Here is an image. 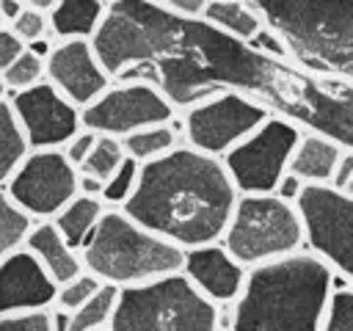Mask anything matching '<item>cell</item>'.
Returning <instances> with one entry per match:
<instances>
[{
    "instance_id": "6da1fadb",
    "label": "cell",
    "mask_w": 353,
    "mask_h": 331,
    "mask_svg": "<svg viewBox=\"0 0 353 331\" xmlns=\"http://www.w3.org/2000/svg\"><path fill=\"white\" fill-rule=\"evenodd\" d=\"M91 41L113 80L154 83L179 113L218 91H240L301 130L353 149V83L268 55L204 17L116 0Z\"/></svg>"
},
{
    "instance_id": "7a4b0ae2",
    "label": "cell",
    "mask_w": 353,
    "mask_h": 331,
    "mask_svg": "<svg viewBox=\"0 0 353 331\" xmlns=\"http://www.w3.org/2000/svg\"><path fill=\"white\" fill-rule=\"evenodd\" d=\"M237 199L240 190L221 157L179 143L141 163L138 185L121 210L188 251L223 240Z\"/></svg>"
},
{
    "instance_id": "3957f363",
    "label": "cell",
    "mask_w": 353,
    "mask_h": 331,
    "mask_svg": "<svg viewBox=\"0 0 353 331\" xmlns=\"http://www.w3.org/2000/svg\"><path fill=\"white\" fill-rule=\"evenodd\" d=\"M334 295V270L314 251L248 268L232 303L229 331H323Z\"/></svg>"
},
{
    "instance_id": "277c9868",
    "label": "cell",
    "mask_w": 353,
    "mask_h": 331,
    "mask_svg": "<svg viewBox=\"0 0 353 331\" xmlns=\"http://www.w3.org/2000/svg\"><path fill=\"white\" fill-rule=\"evenodd\" d=\"M292 63L353 83V0H248Z\"/></svg>"
},
{
    "instance_id": "5b68a950",
    "label": "cell",
    "mask_w": 353,
    "mask_h": 331,
    "mask_svg": "<svg viewBox=\"0 0 353 331\" xmlns=\"http://www.w3.org/2000/svg\"><path fill=\"white\" fill-rule=\"evenodd\" d=\"M85 270L116 287H135L182 270L185 248L146 229L121 207H108L83 245Z\"/></svg>"
},
{
    "instance_id": "8992f818",
    "label": "cell",
    "mask_w": 353,
    "mask_h": 331,
    "mask_svg": "<svg viewBox=\"0 0 353 331\" xmlns=\"http://www.w3.org/2000/svg\"><path fill=\"white\" fill-rule=\"evenodd\" d=\"M108 331H221V306L176 270L121 287Z\"/></svg>"
},
{
    "instance_id": "52a82bcc",
    "label": "cell",
    "mask_w": 353,
    "mask_h": 331,
    "mask_svg": "<svg viewBox=\"0 0 353 331\" xmlns=\"http://www.w3.org/2000/svg\"><path fill=\"white\" fill-rule=\"evenodd\" d=\"M221 243L245 268L301 251L306 234L298 201L281 193H240Z\"/></svg>"
},
{
    "instance_id": "ba28073f",
    "label": "cell",
    "mask_w": 353,
    "mask_h": 331,
    "mask_svg": "<svg viewBox=\"0 0 353 331\" xmlns=\"http://www.w3.org/2000/svg\"><path fill=\"white\" fill-rule=\"evenodd\" d=\"M301 135L303 130L295 121L270 113L245 141L221 157L234 188L240 193H276Z\"/></svg>"
},
{
    "instance_id": "9c48e42d",
    "label": "cell",
    "mask_w": 353,
    "mask_h": 331,
    "mask_svg": "<svg viewBox=\"0 0 353 331\" xmlns=\"http://www.w3.org/2000/svg\"><path fill=\"white\" fill-rule=\"evenodd\" d=\"M268 116L270 110L256 99L240 91H218L185 108L179 113V124L188 146L212 157H223L229 149L245 141Z\"/></svg>"
},
{
    "instance_id": "30bf717a",
    "label": "cell",
    "mask_w": 353,
    "mask_h": 331,
    "mask_svg": "<svg viewBox=\"0 0 353 331\" xmlns=\"http://www.w3.org/2000/svg\"><path fill=\"white\" fill-rule=\"evenodd\" d=\"M295 201L309 251L353 284V196L334 185H303Z\"/></svg>"
},
{
    "instance_id": "8fae6325",
    "label": "cell",
    "mask_w": 353,
    "mask_h": 331,
    "mask_svg": "<svg viewBox=\"0 0 353 331\" xmlns=\"http://www.w3.org/2000/svg\"><path fill=\"white\" fill-rule=\"evenodd\" d=\"M3 188L28 215L50 221L80 193V168L61 146L30 149Z\"/></svg>"
},
{
    "instance_id": "7c38bea8",
    "label": "cell",
    "mask_w": 353,
    "mask_h": 331,
    "mask_svg": "<svg viewBox=\"0 0 353 331\" xmlns=\"http://www.w3.org/2000/svg\"><path fill=\"white\" fill-rule=\"evenodd\" d=\"M179 110L174 102L146 80H113V86L83 108V127L124 138L141 127L174 121Z\"/></svg>"
},
{
    "instance_id": "4fadbf2b",
    "label": "cell",
    "mask_w": 353,
    "mask_h": 331,
    "mask_svg": "<svg viewBox=\"0 0 353 331\" xmlns=\"http://www.w3.org/2000/svg\"><path fill=\"white\" fill-rule=\"evenodd\" d=\"M11 108L30 149L63 146L74 132L83 130V108L63 97L50 80L25 91H14Z\"/></svg>"
},
{
    "instance_id": "5bb4252c",
    "label": "cell",
    "mask_w": 353,
    "mask_h": 331,
    "mask_svg": "<svg viewBox=\"0 0 353 331\" xmlns=\"http://www.w3.org/2000/svg\"><path fill=\"white\" fill-rule=\"evenodd\" d=\"M47 80L77 108L91 105L113 86L91 39H58L47 52Z\"/></svg>"
},
{
    "instance_id": "9a60e30c",
    "label": "cell",
    "mask_w": 353,
    "mask_h": 331,
    "mask_svg": "<svg viewBox=\"0 0 353 331\" xmlns=\"http://www.w3.org/2000/svg\"><path fill=\"white\" fill-rule=\"evenodd\" d=\"M58 298V281L25 245L0 262V314L50 309Z\"/></svg>"
},
{
    "instance_id": "2e32d148",
    "label": "cell",
    "mask_w": 353,
    "mask_h": 331,
    "mask_svg": "<svg viewBox=\"0 0 353 331\" xmlns=\"http://www.w3.org/2000/svg\"><path fill=\"white\" fill-rule=\"evenodd\" d=\"M182 273L218 306L234 303L243 292L248 268L223 245V243H207L185 251Z\"/></svg>"
},
{
    "instance_id": "e0dca14e",
    "label": "cell",
    "mask_w": 353,
    "mask_h": 331,
    "mask_svg": "<svg viewBox=\"0 0 353 331\" xmlns=\"http://www.w3.org/2000/svg\"><path fill=\"white\" fill-rule=\"evenodd\" d=\"M25 245L39 257V262L47 268V273L58 284H63V281H69V279H74L85 270L83 251L69 245V240L61 234V229L52 223V218L50 221H36Z\"/></svg>"
},
{
    "instance_id": "ac0fdd59",
    "label": "cell",
    "mask_w": 353,
    "mask_h": 331,
    "mask_svg": "<svg viewBox=\"0 0 353 331\" xmlns=\"http://www.w3.org/2000/svg\"><path fill=\"white\" fill-rule=\"evenodd\" d=\"M342 149L345 146H339L334 138L303 130L290 160V174L303 185H331Z\"/></svg>"
},
{
    "instance_id": "d6986e66",
    "label": "cell",
    "mask_w": 353,
    "mask_h": 331,
    "mask_svg": "<svg viewBox=\"0 0 353 331\" xmlns=\"http://www.w3.org/2000/svg\"><path fill=\"white\" fill-rule=\"evenodd\" d=\"M55 39H94L105 22V0H58L50 11Z\"/></svg>"
},
{
    "instance_id": "ffe728a7",
    "label": "cell",
    "mask_w": 353,
    "mask_h": 331,
    "mask_svg": "<svg viewBox=\"0 0 353 331\" xmlns=\"http://www.w3.org/2000/svg\"><path fill=\"white\" fill-rule=\"evenodd\" d=\"M108 204L99 196H88V193H77L55 218L52 223L61 229V234L69 240V245L80 248L88 243V237L94 234V229L99 226L102 215H105Z\"/></svg>"
},
{
    "instance_id": "44dd1931",
    "label": "cell",
    "mask_w": 353,
    "mask_h": 331,
    "mask_svg": "<svg viewBox=\"0 0 353 331\" xmlns=\"http://www.w3.org/2000/svg\"><path fill=\"white\" fill-rule=\"evenodd\" d=\"M179 116L174 121H163V124H149V127H141L130 135H124V149H127V157L138 160V163H149L171 149H176L179 143H185V135H182V124L176 127Z\"/></svg>"
},
{
    "instance_id": "7402d4cb",
    "label": "cell",
    "mask_w": 353,
    "mask_h": 331,
    "mask_svg": "<svg viewBox=\"0 0 353 331\" xmlns=\"http://www.w3.org/2000/svg\"><path fill=\"white\" fill-rule=\"evenodd\" d=\"M204 19H210L221 30H226L237 39H245V41H251L265 28L262 17L256 14V8L248 0H210Z\"/></svg>"
},
{
    "instance_id": "603a6c76",
    "label": "cell",
    "mask_w": 353,
    "mask_h": 331,
    "mask_svg": "<svg viewBox=\"0 0 353 331\" xmlns=\"http://www.w3.org/2000/svg\"><path fill=\"white\" fill-rule=\"evenodd\" d=\"M119 295H121V287H116L110 281H102V287L80 309L72 312L69 331H105L110 325L113 312H116Z\"/></svg>"
},
{
    "instance_id": "cb8c5ba5",
    "label": "cell",
    "mask_w": 353,
    "mask_h": 331,
    "mask_svg": "<svg viewBox=\"0 0 353 331\" xmlns=\"http://www.w3.org/2000/svg\"><path fill=\"white\" fill-rule=\"evenodd\" d=\"M33 226H36V218L28 215V212L8 196V190L0 185V262H3L8 254L25 248L28 234H30Z\"/></svg>"
},
{
    "instance_id": "d4e9b609",
    "label": "cell",
    "mask_w": 353,
    "mask_h": 331,
    "mask_svg": "<svg viewBox=\"0 0 353 331\" xmlns=\"http://www.w3.org/2000/svg\"><path fill=\"white\" fill-rule=\"evenodd\" d=\"M30 152L25 132L14 116L11 99H0V185L8 182L14 168L22 163V157Z\"/></svg>"
},
{
    "instance_id": "484cf974",
    "label": "cell",
    "mask_w": 353,
    "mask_h": 331,
    "mask_svg": "<svg viewBox=\"0 0 353 331\" xmlns=\"http://www.w3.org/2000/svg\"><path fill=\"white\" fill-rule=\"evenodd\" d=\"M124 160H127L124 141L116 138V135H102V132H99V138H97V143H94L88 160L80 166V171H85V174H91V177L108 182V179L121 168Z\"/></svg>"
},
{
    "instance_id": "4316f807",
    "label": "cell",
    "mask_w": 353,
    "mask_h": 331,
    "mask_svg": "<svg viewBox=\"0 0 353 331\" xmlns=\"http://www.w3.org/2000/svg\"><path fill=\"white\" fill-rule=\"evenodd\" d=\"M3 80H6L11 94L44 83L47 80V55L36 52L33 47H25V52L3 72Z\"/></svg>"
},
{
    "instance_id": "83f0119b",
    "label": "cell",
    "mask_w": 353,
    "mask_h": 331,
    "mask_svg": "<svg viewBox=\"0 0 353 331\" xmlns=\"http://www.w3.org/2000/svg\"><path fill=\"white\" fill-rule=\"evenodd\" d=\"M11 28H14V33H17L28 47H30V44H39V41H58L55 33H52V25H50V14L41 11V8H36L33 3H28V6L19 11V17L11 22Z\"/></svg>"
},
{
    "instance_id": "f1b7e54d",
    "label": "cell",
    "mask_w": 353,
    "mask_h": 331,
    "mask_svg": "<svg viewBox=\"0 0 353 331\" xmlns=\"http://www.w3.org/2000/svg\"><path fill=\"white\" fill-rule=\"evenodd\" d=\"M138 174H141V163L127 157L121 163V168L105 182V190H102V201L108 207H124V201L132 196L135 185H138Z\"/></svg>"
},
{
    "instance_id": "f546056e",
    "label": "cell",
    "mask_w": 353,
    "mask_h": 331,
    "mask_svg": "<svg viewBox=\"0 0 353 331\" xmlns=\"http://www.w3.org/2000/svg\"><path fill=\"white\" fill-rule=\"evenodd\" d=\"M99 287H102V279L94 276L91 270H83L80 276H74V279L58 284L55 306H61V309H66V312H74V309H80Z\"/></svg>"
},
{
    "instance_id": "4dcf8cb0",
    "label": "cell",
    "mask_w": 353,
    "mask_h": 331,
    "mask_svg": "<svg viewBox=\"0 0 353 331\" xmlns=\"http://www.w3.org/2000/svg\"><path fill=\"white\" fill-rule=\"evenodd\" d=\"M323 331H353V287L334 290Z\"/></svg>"
},
{
    "instance_id": "1f68e13d",
    "label": "cell",
    "mask_w": 353,
    "mask_h": 331,
    "mask_svg": "<svg viewBox=\"0 0 353 331\" xmlns=\"http://www.w3.org/2000/svg\"><path fill=\"white\" fill-rule=\"evenodd\" d=\"M0 331H55L50 309H30L0 314Z\"/></svg>"
},
{
    "instance_id": "d6a6232c",
    "label": "cell",
    "mask_w": 353,
    "mask_h": 331,
    "mask_svg": "<svg viewBox=\"0 0 353 331\" xmlns=\"http://www.w3.org/2000/svg\"><path fill=\"white\" fill-rule=\"evenodd\" d=\"M97 138H99V132H94V130H88V127H83L80 132H74L61 149L66 152V157L80 168L85 160H88V154H91V149H94V143H97Z\"/></svg>"
},
{
    "instance_id": "836d02e7",
    "label": "cell",
    "mask_w": 353,
    "mask_h": 331,
    "mask_svg": "<svg viewBox=\"0 0 353 331\" xmlns=\"http://www.w3.org/2000/svg\"><path fill=\"white\" fill-rule=\"evenodd\" d=\"M25 47H28V44L14 33L11 25L0 28V72H6V69L25 52Z\"/></svg>"
},
{
    "instance_id": "e575fe53",
    "label": "cell",
    "mask_w": 353,
    "mask_h": 331,
    "mask_svg": "<svg viewBox=\"0 0 353 331\" xmlns=\"http://www.w3.org/2000/svg\"><path fill=\"white\" fill-rule=\"evenodd\" d=\"M350 177H353V149H342V157L336 163V171H334L331 185L339 188V190H345L347 182H350Z\"/></svg>"
},
{
    "instance_id": "d590c367",
    "label": "cell",
    "mask_w": 353,
    "mask_h": 331,
    "mask_svg": "<svg viewBox=\"0 0 353 331\" xmlns=\"http://www.w3.org/2000/svg\"><path fill=\"white\" fill-rule=\"evenodd\" d=\"M165 6L176 14H185V17H204L210 0H168Z\"/></svg>"
},
{
    "instance_id": "8d00e7d4",
    "label": "cell",
    "mask_w": 353,
    "mask_h": 331,
    "mask_svg": "<svg viewBox=\"0 0 353 331\" xmlns=\"http://www.w3.org/2000/svg\"><path fill=\"white\" fill-rule=\"evenodd\" d=\"M102 190H105V182H102V179H97V177L85 174V171H80V193L99 196V199H102Z\"/></svg>"
},
{
    "instance_id": "74e56055",
    "label": "cell",
    "mask_w": 353,
    "mask_h": 331,
    "mask_svg": "<svg viewBox=\"0 0 353 331\" xmlns=\"http://www.w3.org/2000/svg\"><path fill=\"white\" fill-rule=\"evenodd\" d=\"M25 6H28V0H0V11H3V17H6L8 25L19 17V11H22Z\"/></svg>"
},
{
    "instance_id": "f35d334b",
    "label": "cell",
    "mask_w": 353,
    "mask_h": 331,
    "mask_svg": "<svg viewBox=\"0 0 353 331\" xmlns=\"http://www.w3.org/2000/svg\"><path fill=\"white\" fill-rule=\"evenodd\" d=\"M28 3H33V6H36V8H41V11H50L58 0H28Z\"/></svg>"
},
{
    "instance_id": "ab89813d",
    "label": "cell",
    "mask_w": 353,
    "mask_h": 331,
    "mask_svg": "<svg viewBox=\"0 0 353 331\" xmlns=\"http://www.w3.org/2000/svg\"><path fill=\"white\" fill-rule=\"evenodd\" d=\"M6 94H8V86H6V80H3V72H0V99H6Z\"/></svg>"
},
{
    "instance_id": "60d3db41",
    "label": "cell",
    "mask_w": 353,
    "mask_h": 331,
    "mask_svg": "<svg viewBox=\"0 0 353 331\" xmlns=\"http://www.w3.org/2000/svg\"><path fill=\"white\" fill-rule=\"evenodd\" d=\"M345 193H350V196H353V177H350V182H347V188H345Z\"/></svg>"
},
{
    "instance_id": "b9f144b4",
    "label": "cell",
    "mask_w": 353,
    "mask_h": 331,
    "mask_svg": "<svg viewBox=\"0 0 353 331\" xmlns=\"http://www.w3.org/2000/svg\"><path fill=\"white\" fill-rule=\"evenodd\" d=\"M8 22H6V17H3V11H0V28H6Z\"/></svg>"
},
{
    "instance_id": "7bdbcfd3",
    "label": "cell",
    "mask_w": 353,
    "mask_h": 331,
    "mask_svg": "<svg viewBox=\"0 0 353 331\" xmlns=\"http://www.w3.org/2000/svg\"><path fill=\"white\" fill-rule=\"evenodd\" d=\"M149 3H160V6H165V3H168V0H149Z\"/></svg>"
},
{
    "instance_id": "ee69618b",
    "label": "cell",
    "mask_w": 353,
    "mask_h": 331,
    "mask_svg": "<svg viewBox=\"0 0 353 331\" xmlns=\"http://www.w3.org/2000/svg\"><path fill=\"white\" fill-rule=\"evenodd\" d=\"M105 3H108V6H110V3H116V0H105Z\"/></svg>"
}]
</instances>
